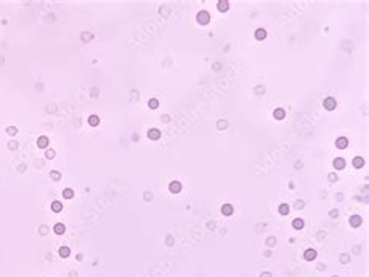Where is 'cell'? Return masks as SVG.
<instances>
[{
  "instance_id": "30bf717a",
  "label": "cell",
  "mask_w": 369,
  "mask_h": 277,
  "mask_svg": "<svg viewBox=\"0 0 369 277\" xmlns=\"http://www.w3.org/2000/svg\"><path fill=\"white\" fill-rule=\"evenodd\" d=\"M221 212H223V215H226V216H229V215H232V212H234V207L230 204H224L223 207H221Z\"/></svg>"
},
{
  "instance_id": "7c38bea8",
  "label": "cell",
  "mask_w": 369,
  "mask_h": 277,
  "mask_svg": "<svg viewBox=\"0 0 369 277\" xmlns=\"http://www.w3.org/2000/svg\"><path fill=\"white\" fill-rule=\"evenodd\" d=\"M47 145H48V139L45 137V135H42V137L37 139V146H39V148H47Z\"/></svg>"
},
{
  "instance_id": "ba28073f",
  "label": "cell",
  "mask_w": 369,
  "mask_h": 277,
  "mask_svg": "<svg viewBox=\"0 0 369 277\" xmlns=\"http://www.w3.org/2000/svg\"><path fill=\"white\" fill-rule=\"evenodd\" d=\"M168 188H170V192H172V193H179L181 192V184L178 181H173L172 184H170Z\"/></svg>"
},
{
  "instance_id": "4316f807",
  "label": "cell",
  "mask_w": 369,
  "mask_h": 277,
  "mask_svg": "<svg viewBox=\"0 0 369 277\" xmlns=\"http://www.w3.org/2000/svg\"><path fill=\"white\" fill-rule=\"evenodd\" d=\"M218 126H220V129H226V126H228V125L223 123V122H220V123H218Z\"/></svg>"
},
{
  "instance_id": "ac0fdd59",
  "label": "cell",
  "mask_w": 369,
  "mask_h": 277,
  "mask_svg": "<svg viewBox=\"0 0 369 277\" xmlns=\"http://www.w3.org/2000/svg\"><path fill=\"white\" fill-rule=\"evenodd\" d=\"M288 212H290V207L287 204H280L279 205V213L280 215H288Z\"/></svg>"
},
{
  "instance_id": "d4e9b609",
  "label": "cell",
  "mask_w": 369,
  "mask_h": 277,
  "mask_svg": "<svg viewBox=\"0 0 369 277\" xmlns=\"http://www.w3.org/2000/svg\"><path fill=\"white\" fill-rule=\"evenodd\" d=\"M337 179H338V176L335 175V173H330V175H329V181H330V182H335Z\"/></svg>"
},
{
  "instance_id": "52a82bcc",
  "label": "cell",
  "mask_w": 369,
  "mask_h": 277,
  "mask_svg": "<svg viewBox=\"0 0 369 277\" xmlns=\"http://www.w3.org/2000/svg\"><path fill=\"white\" fill-rule=\"evenodd\" d=\"M304 258L308 260V262H310V260H315L316 258V251L315 249H307L305 254H304Z\"/></svg>"
},
{
  "instance_id": "83f0119b",
  "label": "cell",
  "mask_w": 369,
  "mask_h": 277,
  "mask_svg": "<svg viewBox=\"0 0 369 277\" xmlns=\"http://www.w3.org/2000/svg\"><path fill=\"white\" fill-rule=\"evenodd\" d=\"M337 215H338V212H335V210H332V212H330V216H333V218H335V216H337Z\"/></svg>"
},
{
  "instance_id": "8992f818",
  "label": "cell",
  "mask_w": 369,
  "mask_h": 277,
  "mask_svg": "<svg viewBox=\"0 0 369 277\" xmlns=\"http://www.w3.org/2000/svg\"><path fill=\"white\" fill-rule=\"evenodd\" d=\"M344 165H346V160L343 159V157H337V159L333 160V167L337 168V170H343Z\"/></svg>"
},
{
  "instance_id": "cb8c5ba5",
  "label": "cell",
  "mask_w": 369,
  "mask_h": 277,
  "mask_svg": "<svg viewBox=\"0 0 369 277\" xmlns=\"http://www.w3.org/2000/svg\"><path fill=\"white\" fill-rule=\"evenodd\" d=\"M45 157H47V159H53V157H55V151L53 150H48L47 153H45Z\"/></svg>"
},
{
  "instance_id": "5b68a950",
  "label": "cell",
  "mask_w": 369,
  "mask_h": 277,
  "mask_svg": "<svg viewBox=\"0 0 369 277\" xmlns=\"http://www.w3.org/2000/svg\"><path fill=\"white\" fill-rule=\"evenodd\" d=\"M349 223H350L352 227H358V226H361V216L360 215H352Z\"/></svg>"
},
{
  "instance_id": "603a6c76",
  "label": "cell",
  "mask_w": 369,
  "mask_h": 277,
  "mask_svg": "<svg viewBox=\"0 0 369 277\" xmlns=\"http://www.w3.org/2000/svg\"><path fill=\"white\" fill-rule=\"evenodd\" d=\"M50 178H52V179H55V181H58V179L61 178V175H59L58 171H52V173H50Z\"/></svg>"
},
{
  "instance_id": "3957f363",
  "label": "cell",
  "mask_w": 369,
  "mask_h": 277,
  "mask_svg": "<svg viewBox=\"0 0 369 277\" xmlns=\"http://www.w3.org/2000/svg\"><path fill=\"white\" fill-rule=\"evenodd\" d=\"M148 139L150 140H159L161 139V131H159L157 128H151L150 131H148Z\"/></svg>"
},
{
  "instance_id": "e0dca14e",
  "label": "cell",
  "mask_w": 369,
  "mask_h": 277,
  "mask_svg": "<svg viewBox=\"0 0 369 277\" xmlns=\"http://www.w3.org/2000/svg\"><path fill=\"white\" fill-rule=\"evenodd\" d=\"M98 123H100V117L98 115H90L89 117V125L90 126H97Z\"/></svg>"
},
{
  "instance_id": "9a60e30c",
  "label": "cell",
  "mask_w": 369,
  "mask_h": 277,
  "mask_svg": "<svg viewBox=\"0 0 369 277\" xmlns=\"http://www.w3.org/2000/svg\"><path fill=\"white\" fill-rule=\"evenodd\" d=\"M52 210L53 212H61L62 210V203H59V201H53V203H52Z\"/></svg>"
},
{
  "instance_id": "d6986e66",
  "label": "cell",
  "mask_w": 369,
  "mask_h": 277,
  "mask_svg": "<svg viewBox=\"0 0 369 277\" xmlns=\"http://www.w3.org/2000/svg\"><path fill=\"white\" fill-rule=\"evenodd\" d=\"M274 117H276L277 120H282V118L285 117V111L284 109H276L274 111Z\"/></svg>"
},
{
  "instance_id": "7a4b0ae2",
  "label": "cell",
  "mask_w": 369,
  "mask_h": 277,
  "mask_svg": "<svg viewBox=\"0 0 369 277\" xmlns=\"http://www.w3.org/2000/svg\"><path fill=\"white\" fill-rule=\"evenodd\" d=\"M324 107L329 111H333L335 107H337V100L332 98V97H327L326 100H324Z\"/></svg>"
},
{
  "instance_id": "6da1fadb",
  "label": "cell",
  "mask_w": 369,
  "mask_h": 277,
  "mask_svg": "<svg viewBox=\"0 0 369 277\" xmlns=\"http://www.w3.org/2000/svg\"><path fill=\"white\" fill-rule=\"evenodd\" d=\"M196 19H198V22H200L201 25H206V24H209V20H210V16H209L207 11H200L198 16H196Z\"/></svg>"
},
{
  "instance_id": "5bb4252c",
  "label": "cell",
  "mask_w": 369,
  "mask_h": 277,
  "mask_svg": "<svg viewBox=\"0 0 369 277\" xmlns=\"http://www.w3.org/2000/svg\"><path fill=\"white\" fill-rule=\"evenodd\" d=\"M293 227L296 230H301L302 227H304V221H302L301 218H296V220H293Z\"/></svg>"
},
{
  "instance_id": "9c48e42d",
  "label": "cell",
  "mask_w": 369,
  "mask_h": 277,
  "mask_svg": "<svg viewBox=\"0 0 369 277\" xmlns=\"http://www.w3.org/2000/svg\"><path fill=\"white\" fill-rule=\"evenodd\" d=\"M266 37V31L263 30V28H257L256 30V39L257 41H263Z\"/></svg>"
},
{
  "instance_id": "7402d4cb",
  "label": "cell",
  "mask_w": 369,
  "mask_h": 277,
  "mask_svg": "<svg viewBox=\"0 0 369 277\" xmlns=\"http://www.w3.org/2000/svg\"><path fill=\"white\" fill-rule=\"evenodd\" d=\"M148 105H150V107H151V109H156V107L159 106V101H157L156 98H151L150 101H148Z\"/></svg>"
},
{
  "instance_id": "2e32d148",
  "label": "cell",
  "mask_w": 369,
  "mask_h": 277,
  "mask_svg": "<svg viewBox=\"0 0 369 277\" xmlns=\"http://www.w3.org/2000/svg\"><path fill=\"white\" fill-rule=\"evenodd\" d=\"M218 9H220V11H228V9H229V2H226V0L218 2Z\"/></svg>"
},
{
  "instance_id": "ffe728a7",
  "label": "cell",
  "mask_w": 369,
  "mask_h": 277,
  "mask_svg": "<svg viewBox=\"0 0 369 277\" xmlns=\"http://www.w3.org/2000/svg\"><path fill=\"white\" fill-rule=\"evenodd\" d=\"M69 254H70V249L69 248H61L59 249V255H61V257H69Z\"/></svg>"
},
{
  "instance_id": "8fae6325",
  "label": "cell",
  "mask_w": 369,
  "mask_h": 277,
  "mask_svg": "<svg viewBox=\"0 0 369 277\" xmlns=\"http://www.w3.org/2000/svg\"><path fill=\"white\" fill-rule=\"evenodd\" d=\"M53 230H55V233H58V235H61V233H64V232H65V226L62 224V223H58V224H55Z\"/></svg>"
},
{
  "instance_id": "44dd1931",
  "label": "cell",
  "mask_w": 369,
  "mask_h": 277,
  "mask_svg": "<svg viewBox=\"0 0 369 277\" xmlns=\"http://www.w3.org/2000/svg\"><path fill=\"white\" fill-rule=\"evenodd\" d=\"M62 195H64V198L70 199V198H73V190H72V188H65Z\"/></svg>"
},
{
  "instance_id": "277c9868",
  "label": "cell",
  "mask_w": 369,
  "mask_h": 277,
  "mask_svg": "<svg viewBox=\"0 0 369 277\" xmlns=\"http://www.w3.org/2000/svg\"><path fill=\"white\" fill-rule=\"evenodd\" d=\"M337 148H340V150H344V148H347V145H349V140L346 139V137H338L337 139Z\"/></svg>"
},
{
  "instance_id": "484cf974",
  "label": "cell",
  "mask_w": 369,
  "mask_h": 277,
  "mask_svg": "<svg viewBox=\"0 0 369 277\" xmlns=\"http://www.w3.org/2000/svg\"><path fill=\"white\" fill-rule=\"evenodd\" d=\"M16 132H17V129H16V128H13V126H11V128H8V134H11V135H14Z\"/></svg>"
},
{
  "instance_id": "4fadbf2b",
  "label": "cell",
  "mask_w": 369,
  "mask_h": 277,
  "mask_svg": "<svg viewBox=\"0 0 369 277\" xmlns=\"http://www.w3.org/2000/svg\"><path fill=\"white\" fill-rule=\"evenodd\" d=\"M352 165H354L355 168H361L363 165H365V160H363V157H355V159L352 160Z\"/></svg>"
}]
</instances>
